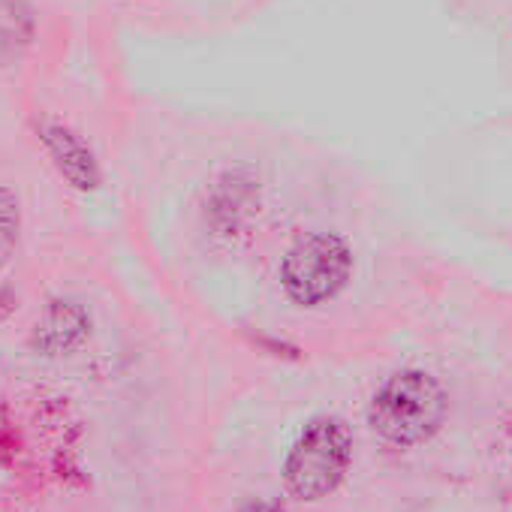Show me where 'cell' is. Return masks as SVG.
I'll use <instances>...</instances> for the list:
<instances>
[{
    "label": "cell",
    "mask_w": 512,
    "mask_h": 512,
    "mask_svg": "<svg viewBox=\"0 0 512 512\" xmlns=\"http://www.w3.org/2000/svg\"><path fill=\"white\" fill-rule=\"evenodd\" d=\"M446 419V392L425 371H398L368 407L371 428L392 446H416L437 434Z\"/></svg>",
    "instance_id": "6da1fadb"
},
{
    "label": "cell",
    "mask_w": 512,
    "mask_h": 512,
    "mask_svg": "<svg viewBox=\"0 0 512 512\" xmlns=\"http://www.w3.org/2000/svg\"><path fill=\"white\" fill-rule=\"evenodd\" d=\"M353 275V250L338 232L296 238L278 269L284 296L299 308H320L341 296Z\"/></svg>",
    "instance_id": "7a4b0ae2"
},
{
    "label": "cell",
    "mask_w": 512,
    "mask_h": 512,
    "mask_svg": "<svg viewBox=\"0 0 512 512\" xmlns=\"http://www.w3.org/2000/svg\"><path fill=\"white\" fill-rule=\"evenodd\" d=\"M350 458V428L338 416H314L287 452L284 482L299 500L329 497L344 482Z\"/></svg>",
    "instance_id": "3957f363"
},
{
    "label": "cell",
    "mask_w": 512,
    "mask_h": 512,
    "mask_svg": "<svg viewBox=\"0 0 512 512\" xmlns=\"http://www.w3.org/2000/svg\"><path fill=\"white\" fill-rule=\"evenodd\" d=\"M52 163L58 166V172L76 187V190H97L100 184V166H97V157L94 151L64 124H55V121H43L37 127Z\"/></svg>",
    "instance_id": "277c9868"
},
{
    "label": "cell",
    "mask_w": 512,
    "mask_h": 512,
    "mask_svg": "<svg viewBox=\"0 0 512 512\" xmlns=\"http://www.w3.org/2000/svg\"><path fill=\"white\" fill-rule=\"evenodd\" d=\"M91 329L88 311L73 299H55L34 326L31 347L43 356H64L76 350Z\"/></svg>",
    "instance_id": "5b68a950"
},
{
    "label": "cell",
    "mask_w": 512,
    "mask_h": 512,
    "mask_svg": "<svg viewBox=\"0 0 512 512\" xmlns=\"http://www.w3.org/2000/svg\"><path fill=\"white\" fill-rule=\"evenodd\" d=\"M34 40V13L28 0H0V67L25 55Z\"/></svg>",
    "instance_id": "8992f818"
},
{
    "label": "cell",
    "mask_w": 512,
    "mask_h": 512,
    "mask_svg": "<svg viewBox=\"0 0 512 512\" xmlns=\"http://www.w3.org/2000/svg\"><path fill=\"white\" fill-rule=\"evenodd\" d=\"M19 241V199L0 187V266L10 260V253Z\"/></svg>",
    "instance_id": "52a82bcc"
},
{
    "label": "cell",
    "mask_w": 512,
    "mask_h": 512,
    "mask_svg": "<svg viewBox=\"0 0 512 512\" xmlns=\"http://www.w3.org/2000/svg\"><path fill=\"white\" fill-rule=\"evenodd\" d=\"M235 512H278V506L275 503H266V500H250V503L238 506Z\"/></svg>",
    "instance_id": "ba28073f"
}]
</instances>
